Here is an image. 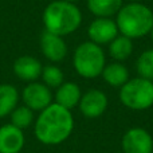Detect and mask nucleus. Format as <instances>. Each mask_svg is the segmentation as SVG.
<instances>
[{"label":"nucleus","instance_id":"1","mask_svg":"<svg viewBox=\"0 0 153 153\" xmlns=\"http://www.w3.org/2000/svg\"><path fill=\"white\" fill-rule=\"evenodd\" d=\"M74 130V117L71 110L53 102L39 111L34 125L38 141L45 145H59L71 136Z\"/></svg>","mask_w":153,"mask_h":153},{"label":"nucleus","instance_id":"2","mask_svg":"<svg viewBox=\"0 0 153 153\" xmlns=\"http://www.w3.org/2000/svg\"><path fill=\"white\" fill-rule=\"evenodd\" d=\"M45 31L59 36L74 34L82 24V12L76 4L63 0H54L46 5L42 13Z\"/></svg>","mask_w":153,"mask_h":153},{"label":"nucleus","instance_id":"3","mask_svg":"<svg viewBox=\"0 0 153 153\" xmlns=\"http://www.w3.org/2000/svg\"><path fill=\"white\" fill-rule=\"evenodd\" d=\"M118 32L132 40L151 34L153 27V11L143 3H128L116 15Z\"/></svg>","mask_w":153,"mask_h":153},{"label":"nucleus","instance_id":"4","mask_svg":"<svg viewBox=\"0 0 153 153\" xmlns=\"http://www.w3.org/2000/svg\"><path fill=\"white\" fill-rule=\"evenodd\" d=\"M106 65V55L102 46L95 43L82 42L76 46L73 54V67L79 76L85 79H95L101 76Z\"/></svg>","mask_w":153,"mask_h":153},{"label":"nucleus","instance_id":"5","mask_svg":"<svg viewBox=\"0 0 153 153\" xmlns=\"http://www.w3.org/2000/svg\"><path fill=\"white\" fill-rule=\"evenodd\" d=\"M120 101L130 110L141 111L153 106V81L136 76L120 87Z\"/></svg>","mask_w":153,"mask_h":153},{"label":"nucleus","instance_id":"6","mask_svg":"<svg viewBox=\"0 0 153 153\" xmlns=\"http://www.w3.org/2000/svg\"><path fill=\"white\" fill-rule=\"evenodd\" d=\"M53 91L43 82H30L22 91V101L24 106L30 108L32 111H42L53 103Z\"/></svg>","mask_w":153,"mask_h":153},{"label":"nucleus","instance_id":"7","mask_svg":"<svg viewBox=\"0 0 153 153\" xmlns=\"http://www.w3.org/2000/svg\"><path fill=\"white\" fill-rule=\"evenodd\" d=\"M121 146L124 153H152L153 137L144 128H130L122 136Z\"/></svg>","mask_w":153,"mask_h":153},{"label":"nucleus","instance_id":"8","mask_svg":"<svg viewBox=\"0 0 153 153\" xmlns=\"http://www.w3.org/2000/svg\"><path fill=\"white\" fill-rule=\"evenodd\" d=\"M108 97L102 90L90 89L83 93L78 103L79 111L86 118H98L108 109Z\"/></svg>","mask_w":153,"mask_h":153},{"label":"nucleus","instance_id":"9","mask_svg":"<svg viewBox=\"0 0 153 153\" xmlns=\"http://www.w3.org/2000/svg\"><path fill=\"white\" fill-rule=\"evenodd\" d=\"M117 35H120L118 28L111 18H95L87 27L89 40L98 46L109 45Z\"/></svg>","mask_w":153,"mask_h":153},{"label":"nucleus","instance_id":"10","mask_svg":"<svg viewBox=\"0 0 153 153\" xmlns=\"http://www.w3.org/2000/svg\"><path fill=\"white\" fill-rule=\"evenodd\" d=\"M40 50L45 58L53 63L62 62L69 53L65 38L48 31H45L40 35Z\"/></svg>","mask_w":153,"mask_h":153},{"label":"nucleus","instance_id":"11","mask_svg":"<svg viewBox=\"0 0 153 153\" xmlns=\"http://www.w3.org/2000/svg\"><path fill=\"white\" fill-rule=\"evenodd\" d=\"M12 70L16 78L30 83V82H35L38 78H40L43 66L39 59L35 58V56L22 55L15 59Z\"/></svg>","mask_w":153,"mask_h":153},{"label":"nucleus","instance_id":"12","mask_svg":"<svg viewBox=\"0 0 153 153\" xmlns=\"http://www.w3.org/2000/svg\"><path fill=\"white\" fill-rule=\"evenodd\" d=\"M26 138L22 129L12 124L3 125L0 128V153H20Z\"/></svg>","mask_w":153,"mask_h":153},{"label":"nucleus","instance_id":"13","mask_svg":"<svg viewBox=\"0 0 153 153\" xmlns=\"http://www.w3.org/2000/svg\"><path fill=\"white\" fill-rule=\"evenodd\" d=\"M81 97H82L81 87L75 82H63L56 89L55 94H54V102L63 106L65 109L71 110L75 106H78Z\"/></svg>","mask_w":153,"mask_h":153},{"label":"nucleus","instance_id":"14","mask_svg":"<svg viewBox=\"0 0 153 153\" xmlns=\"http://www.w3.org/2000/svg\"><path fill=\"white\" fill-rule=\"evenodd\" d=\"M101 76L111 87H121L129 81V70L122 62L106 63Z\"/></svg>","mask_w":153,"mask_h":153},{"label":"nucleus","instance_id":"15","mask_svg":"<svg viewBox=\"0 0 153 153\" xmlns=\"http://www.w3.org/2000/svg\"><path fill=\"white\" fill-rule=\"evenodd\" d=\"M122 1L124 0H87L86 5L95 18H113L124 5Z\"/></svg>","mask_w":153,"mask_h":153},{"label":"nucleus","instance_id":"16","mask_svg":"<svg viewBox=\"0 0 153 153\" xmlns=\"http://www.w3.org/2000/svg\"><path fill=\"white\" fill-rule=\"evenodd\" d=\"M134 45L130 38L124 35H117L110 43H109V55L114 62H124L133 54Z\"/></svg>","mask_w":153,"mask_h":153},{"label":"nucleus","instance_id":"17","mask_svg":"<svg viewBox=\"0 0 153 153\" xmlns=\"http://www.w3.org/2000/svg\"><path fill=\"white\" fill-rule=\"evenodd\" d=\"M19 98L20 94L13 85H0V118H4L12 113L13 109L18 106Z\"/></svg>","mask_w":153,"mask_h":153},{"label":"nucleus","instance_id":"18","mask_svg":"<svg viewBox=\"0 0 153 153\" xmlns=\"http://www.w3.org/2000/svg\"><path fill=\"white\" fill-rule=\"evenodd\" d=\"M42 82L50 89H58L62 83L65 82V74L62 71L61 67L55 66V65H47L43 66L42 70Z\"/></svg>","mask_w":153,"mask_h":153},{"label":"nucleus","instance_id":"19","mask_svg":"<svg viewBox=\"0 0 153 153\" xmlns=\"http://www.w3.org/2000/svg\"><path fill=\"white\" fill-rule=\"evenodd\" d=\"M136 71L141 78L153 81V48H148L138 55L136 61Z\"/></svg>","mask_w":153,"mask_h":153},{"label":"nucleus","instance_id":"20","mask_svg":"<svg viewBox=\"0 0 153 153\" xmlns=\"http://www.w3.org/2000/svg\"><path fill=\"white\" fill-rule=\"evenodd\" d=\"M10 117H11V124L22 130L31 126V124L34 122V111L24 105L16 106L12 113L10 114Z\"/></svg>","mask_w":153,"mask_h":153},{"label":"nucleus","instance_id":"21","mask_svg":"<svg viewBox=\"0 0 153 153\" xmlns=\"http://www.w3.org/2000/svg\"><path fill=\"white\" fill-rule=\"evenodd\" d=\"M128 3H140L141 0H126Z\"/></svg>","mask_w":153,"mask_h":153},{"label":"nucleus","instance_id":"22","mask_svg":"<svg viewBox=\"0 0 153 153\" xmlns=\"http://www.w3.org/2000/svg\"><path fill=\"white\" fill-rule=\"evenodd\" d=\"M63 1H69V3H74V4H75V3H76V1H79V0H63Z\"/></svg>","mask_w":153,"mask_h":153},{"label":"nucleus","instance_id":"23","mask_svg":"<svg viewBox=\"0 0 153 153\" xmlns=\"http://www.w3.org/2000/svg\"><path fill=\"white\" fill-rule=\"evenodd\" d=\"M149 35H151V38H152V42H153V27H152V31H151V34H149Z\"/></svg>","mask_w":153,"mask_h":153},{"label":"nucleus","instance_id":"24","mask_svg":"<svg viewBox=\"0 0 153 153\" xmlns=\"http://www.w3.org/2000/svg\"><path fill=\"white\" fill-rule=\"evenodd\" d=\"M152 153H153V152H152Z\"/></svg>","mask_w":153,"mask_h":153}]
</instances>
